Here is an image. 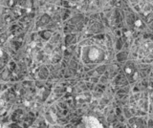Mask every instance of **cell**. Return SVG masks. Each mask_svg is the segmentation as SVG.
<instances>
[{"instance_id":"cell-1","label":"cell","mask_w":153,"mask_h":128,"mask_svg":"<svg viewBox=\"0 0 153 128\" xmlns=\"http://www.w3.org/2000/svg\"><path fill=\"white\" fill-rule=\"evenodd\" d=\"M85 126L86 128H100L102 126L100 125V123L95 118H92V117H88L85 118Z\"/></svg>"},{"instance_id":"cell-2","label":"cell","mask_w":153,"mask_h":128,"mask_svg":"<svg viewBox=\"0 0 153 128\" xmlns=\"http://www.w3.org/2000/svg\"><path fill=\"white\" fill-rule=\"evenodd\" d=\"M1 54H2V53H1V51H0V57H1Z\"/></svg>"},{"instance_id":"cell-3","label":"cell","mask_w":153,"mask_h":128,"mask_svg":"<svg viewBox=\"0 0 153 128\" xmlns=\"http://www.w3.org/2000/svg\"><path fill=\"white\" fill-rule=\"evenodd\" d=\"M0 128H1V125H0Z\"/></svg>"}]
</instances>
